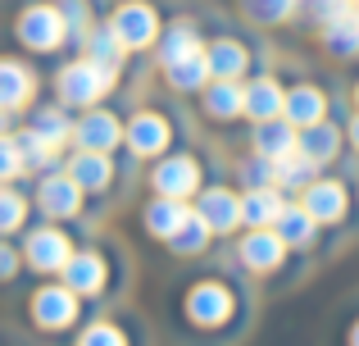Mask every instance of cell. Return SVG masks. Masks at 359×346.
I'll list each match as a JSON object with an SVG mask.
<instances>
[{"instance_id": "1", "label": "cell", "mask_w": 359, "mask_h": 346, "mask_svg": "<svg viewBox=\"0 0 359 346\" xmlns=\"http://www.w3.org/2000/svg\"><path fill=\"white\" fill-rule=\"evenodd\" d=\"M109 82H114V73H105L100 64L82 60V64H69V69L60 73V96L69 100V105H96L109 91Z\"/></svg>"}, {"instance_id": "2", "label": "cell", "mask_w": 359, "mask_h": 346, "mask_svg": "<svg viewBox=\"0 0 359 346\" xmlns=\"http://www.w3.org/2000/svg\"><path fill=\"white\" fill-rule=\"evenodd\" d=\"M18 36H23L32 51H55V46L69 36V27H64V14L55 5H32L18 18Z\"/></svg>"}, {"instance_id": "3", "label": "cell", "mask_w": 359, "mask_h": 346, "mask_svg": "<svg viewBox=\"0 0 359 346\" xmlns=\"http://www.w3.org/2000/svg\"><path fill=\"white\" fill-rule=\"evenodd\" d=\"M109 27H114V36L128 46V51H137V46H150V41H155V32H159L155 9L141 5V0H128V5L114 14V23H109Z\"/></svg>"}, {"instance_id": "4", "label": "cell", "mask_w": 359, "mask_h": 346, "mask_svg": "<svg viewBox=\"0 0 359 346\" xmlns=\"http://www.w3.org/2000/svg\"><path fill=\"white\" fill-rule=\"evenodd\" d=\"M32 319L41 324V328H69L73 319H78V296H73V287H41L32 301Z\"/></svg>"}, {"instance_id": "5", "label": "cell", "mask_w": 359, "mask_h": 346, "mask_svg": "<svg viewBox=\"0 0 359 346\" xmlns=\"http://www.w3.org/2000/svg\"><path fill=\"white\" fill-rule=\"evenodd\" d=\"M296 124L291 119H259V128H255V151L264 155V160H282V155L296 151Z\"/></svg>"}, {"instance_id": "6", "label": "cell", "mask_w": 359, "mask_h": 346, "mask_svg": "<svg viewBox=\"0 0 359 346\" xmlns=\"http://www.w3.org/2000/svg\"><path fill=\"white\" fill-rule=\"evenodd\" d=\"M196 182H201V169H196V160H187V155H173V160H164L155 169V187L159 196H173V201H182V196L196 192Z\"/></svg>"}, {"instance_id": "7", "label": "cell", "mask_w": 359, "mask_h": 346, "mask_svg": "<svg viewBox=\"0 0 359 346\" xmlns=\"http://www.w3.org/2000/svg\"><path fill=\"white\" fill-rule=\"evenodd\" d=\"M196 214L210 223V232H232L241 223V201L232 192H223V187H214V192L201 196V210Z\"/></svg>"}, {"instance_id": "8", "label": "cell", "mask_w": 359, "mask_h": 346, "mask_svg": "<svg viewBox=\"0 0 359 346\" xmlns=\"http://www.w3.org/2000/svg\"><path fill=\"white\" fill-rule=\"evenodd\" d=\"M69 255H73L69 237L55 232V228H41V232L27 237V260H32L36 269H64V265H69Z\"/></svg>"}, {"instance_id": "9", "label": "cell", "mask_w": 359, "mask_h": 346, "mask_svg": "<svg viewBox=\"0 0 359 346\" xmlns=\"http://www.w3.org/2000/svg\"><path fill=\"white\" fill-rule=\"evenodd\" d=\"M187 310H191L196 324H223L228 310H232V296L223 292L219 283H201L191 296H187Z\"/></svg>"}, {"instance_id": "10", "label": "cell", "mask_w": 359, "mask_h": 346, "mask_svg": "<svg viewBox=\"0 0 359 346\" xmlns=\"http://www.w3.org/2000/svg\"><path fill=\"white\" fill-rule=\"evenodd\" d=\"M73 137H78L82 151H109V146H114L118 137H123V128H118V119H114V114L96 109V114H87V119L78 124V133H73Z\"/></svg>"}, {"instance_id": "11", "label": "cell", "mask_w": 359, "mask_h": 346, "mask_svg": "<svg viewBox=\"0 0 359 346\" xmlns=\"http://www.w3.org/2000/svg\"><path fill=\"white\" fill-rule=\"evenodd\" d=\"M36 196H41V210L60 214V219L64 214H78V205H82V187L73 182V178H46Z\"/></svg>"}, {"instance_id": "12", "label": "cell", "mask_w": 359, "mask_h": 346, "mask_svg": "<svg viewBox=\"0 0 359 346\" xmlns=\"http://www.w3.org/2000/svg\"><path fill=\"white\" fill-rule=\"evenodd\" d=\"M128 142H132V151H137V155H155V151H164V146H168V124L159 114H137V119H132V128H128Z\"/></svg>"}, {"instance_id": "13", "label": "cell", "mask_w": 359, "mask_h": 346, "mask_svg": "<svg viewBox=\"0 0 359 346\" xmlns=\"http://www.w3.org/2000/svg\"><path fill=\"white\" fill-rule=\"evenodd\" d=\"M282 246H287V241L278 237V232H269V228H255L250 237L241 241V260L250 269H273L282 260Z\"/></svg>"}, {"instance_id": "14", "label": "cell", "mask_w": 359, "mask_h": 346, "mask_svg": "<svg viewBox=\"0 0 359 346\" xmlns=\"http://www.w3.org/2000/svg\"><path fill=\"white\" fill-rule=\"evenodd\" d=\"M282 119H291L296 128L318 124V119H323V91H314V87L287 91V100H282Z\"/></svg>"}, {"instance_id": "15", "label": "cell", "mask_w": 359, "mask_h": 346, "mask_svg": "<svg viewBox=\"0 0 359 346\" xmlns=\"http://www.w3.org/2000/svg\"><path fill=\"white\" fill-rule=\"evenodd\" d=\"M305 210L314 214V223H332V219H341V210H346V192L337 182H314L305 192Z\"/></svg>"}, {"instance_id": "16", "label": "cell", "mask_w": 359, "mask_h": 346, "mask_svg": "<svg viewBox=\"0 0 359 346\" xmlns=\"http://www.w3.org/2000/svg\"><path fill=\"white\" fill-rule=\"evenodd\" d=\"M27 96H32V73L14 60H0V105L18 109V105H27Z\"/></svg>"}, {"instance_id": "17", "label": "cell", "mask_w": 359, "mask_h": 346, "mask_svg": "<svg viewBox=\"0 0 359 346\" xmlns=\"http://www.w3.org/2000/svg\"><path fill=\"white\" fill-rule=\"evenodd\" d=\"M327 51L332 55H359V9L346 5L337 18H327Z\"/></svg>"}, {"instance_id": "18", "label": "cell", "mask_w": 359, "mask_h": 346, "mask_svg": "<svg viewBox=\"0 0 359 346\" xmlns=\"http://www.w3.org/2000/svg\"><path fill=\"white\" fill-rule=\"evenodd\" d=\"M282 87L273 78H259V82H250L245 87V114H255V119H278L282 114Z\"/></svg>"}, {"instance_id": "19", "label": "cell", "mask_w": 359, "mask_h": 346, "mask_svg": "<svg viewBox=\"0 0 359 346\" xmlns=\"http://www.w3.org/2000/svg\"><path fill=\"white\" fill-rule=\"evenodd\" d=\"M205 105H210L214 119H237L245 109V91L237 87V78H219L210 91H205Z\"/></svg>"}, {"instance_id": "20", "label": "cell", "mask_w": 359, "mask_h": 346, "mask_svg": "<svg viewBox=\"0 0 359 346\" xmlns=\"http://www.w3.org/2000/svg\"><path fill=\"white\" fill-rule=\"evenodd\" d=\"M337 142H341V137H337V128H327L323 119H318V124L305 128V137L296 142V151L305 155V160L323 164V160H332V155H337Z\"/></svg>"}, {"instance_id": "21", "label": "cell", "mask_w": 359, "mask_h": 346, "mask_svg": "<svg viewBox=\"0 0 359 346\" xmlns=\"http://www.w3.org/2000/svg\"><path fill=\"white\" fill-rule=\"evenodd\" d=\"M64 274H69L73 292H100V283H105V260L100 255H69Z\"/></svg>"}, {"instance_id": "22", "label": "cell", "mask_w": 359, "mask_h": 346, "mask_svg": "<svg viewBox=\"0 0 359 346\" xmlns=\"http://www.w3.org/2000/svg\"><path fill=\"white\" fill-rule=\"evenodd\" d=\"M109 160H105V151H78L73 155V164H69V178L78 187H105L109 182Z\"/></svg>"}, {"instance_id": "23", "label": "cell", "mask_w": 359, "mask_h": 346, "mask_svg": "<svg viewBox=\"0 0 359 346\" xmlns=\"http://www.w3.org/2000/svg\"><path fill=\"white\" fill-rule=\"evenodd\" d=\"M187 214H191V210H187L182 201H173V196H159V201L146 210V223H150V232H155V237H173V232L182 228Z\"/></svg>"}, {"instance_id": "24", "label": "cell", "mask_w": 359, "mask_h": 346, "mask_svg": "<svg viewBox=\"0 0 359 346\" xmlns=\"http://www.w3.org/2000/svg\"><path fill=\"white\" fill-rule=\"evenodd\" d=\"M278 214H282V201H278V192H269V187H255V192L241 201V219H245V223H255V228L273 223Z\"/></svg>"}, {"instance_id": "25", "label": "cell", "mask_w": 359, "mask_h": 346, "mask_svg": "<svg viewBox=\"0 0 359 346\" xmlns=\"http://www.w3.org/2000/svg\"><path fill=\"white\" fill-rule=\"evenodd\" d=\"M205 60H210V78H237L245 69V51L237 41H214L205 51Z\"/></svg>"}, {"instance_id": "26", "label": "cell", "mask_w": 359, "mask_h": 346, "mask_svg": "<svg viewBox=\"0 0 359 346\" xmlns=\"http://www.w3.org/2000/svg\"><path fill=\"white\" fill-rule=\"evenodd\" d=\"M205 78H210V60H205V51H196V55H187V60L168 64V82H173L177 91H196Z\"/></svg>"}, {"instance_id": "27", "label": "cell", "mask_w": 359, "mask_h": 346, "mask_svg": "<svg viewBox=\"0 0 359 346\" xmlns=\"http://www.w3.org/2000/svg\"><path fill=\"white\" fill-rule=\"evenodd\" d=\"M87 51H91V64H100L105 73H118L123 51H128V46H123L118 36H114V27H100V32L87 41Z\"/></svg>"}, {"instance_id": "28", "label": "cell", "mask_w": 359, "mask_h": 346, "mask_svg": "<svg viewBox=\"0 0 359 346\" xmlns=\"http://www.w3.org/2000/svg\"><path fill=\"white\" fill-rule=\"evenodd\" d=\"M273 223H278V237H282V241H296V246H300V241H309V237H314V214H309L305 205H300V210L282 205V214H278Z\"/></svg>"}, {"instance_id": "29", "label": "cell", "mask_w": 359, "mask_h": 346, "mask_svg": "<svg viewBox=\"0 0 359 346\" xmlns=\"http://www.w3.org/2000/svg\"><path fill=\"white\" fill-rule=\"evenodd\" d=\"M205 237H210V223H205L201 214H187V219H182V228H177L168 241H173L177 251H187V255H196V251L205 246Z\"/></svg>"}, {"instance_id": "30", "label": "cell", "mask_w": 359, "mask_h": 346, "mask_svg": "<svg viewBox=\"0 0 359 346\" xmlns=\"http://www.w3.org/2000/svg\"><path fill=\"white\" fill-rule=\"evenodd\" d=\"M201 51V41H196V32L191 27H173V32L164 36V46H159V55H164V64H177V60H187V55H196Z\"/></svg>"}, {"instance_id": "31", "label": "cell", "mask_w": 359, "mask_h": 346, "mask_svg": "<svg viewBox=\"0 0 359 346\" xmlns=\"http://www.w3.org/2000/svg\"><path fill=\"white\" fill-rule=\"evenodd\" d=\"M32 133L41 137V142L60 146L64 137H69V124H64V114H60V109H41V114H36V124H32Z\"/></svg>"}, {"instance_id": "32", "label": "cell", "mask_w": 359, "mask_h": 346, "mask_svg": "<svg viewBox=\"0 0 359 346\" xmlns=\"http://www.w3.org/2000/svg\"><path fill=\"white\" fill-rule=\"evenodd\" d=\"M14 146H18V155H23V164H50V160H55V146H50V142H41L36 133L14 137Z\"/></svg>"}, {"instance_id": "33", "label": "cell", "mask_w": 359, "mask_h": 346, "mask_svg": "<svg viewBox=\"0 0 359 346\" xmlns=\"http://www.w3.org/2000/svg\"><path fill=\"white\" fill-rule=\"evenodd\" d=\"M241 5H245V14L259 18V23H278V18L291 14V5H296V0H241Z\"/></svg>"}, {"instance_id": "34", "label": "cell", "mask_w": 359, "mask_h": 346, "mask_svg": "<svg viewBox=\"0 0 359 346\" xmlns=\"http://www.w3.org/2000/svg\"><path fill=\"white\" fill-rule=\"evenodd\" d=\"M23 223V196L0 187V232H14Z\"/></svg>"}, {"instance_id": "35", "label": "cell", "mask_w": 359, "mask_h": 346, "mask_svg": "<svg viewBox=\"0 0 359 346\" xmlns=\"http://www.w3.org/2000/svg\"><path fill=\"white\" fill-rule=\"evenodd\" d=\"M78 346H128V342H123V333L114 328V324H91Z\"/></svg>"}, {"instance_id": "36", "label": "cell", "mask_w": 359, "mask_h": 346, "mask_svg": "<svg viewBox=\"0 0 359 346\" xmlns=\"http://www.w3.org/2000/svg\"><path fill=\"white\" fill-rule=\"evenodd\" d=\"M64 27H69V32H82V27H87V5H82V0H64Z\"/></svg>"}, {"instance_id": "37", "label": "cell", "mask_w": 359, "mask_h": 346, "mask_svg": "<svg viewBox=\"0 0 359 346\" xmlns=\"http://www.w3.org/2000/svg\"><path fill=\"white\" fill-rule=\"evenodd\" d=\"M18 169H23V155H18L14 142H0V178H14Z\"/></svg>"}, {"instance_id": "38", "label": "cell", "mask_w": 359, "mask_h": 346, "mask_svg": "<svg viewBox=\"0 0 359 346\" xmlns=\"http://www.w3.org/2000/svg\"><path fill=\"white\" fill-rule=\"evenodd\" d=\"M309 9H314V18H323V23H327V18H337L346 9V0H309Z\"/></svg>"}, {"instance_id": "39", "label": "cell", "mask_w": 359, "mask_h": 346, "mask_svg": "<svg viewBox=\"0 0 359 346\" xmlns=\"http://www.w3.org/2000/svg\"><path fill=\"white\" fill-rule=\"evenodd\" d=\"M14 251H9V246H0V278H9V274H14Z\"/></svg>"}, {"instance_id": "40", "label": "cell", "mask_w": 359, "mask_h": 346, "mask_svg": "<svg viewBox=\"0 0 359 346\" xmlns=\"http://www.w3.org/2000/svg\"><path fill=\"white\" fill-rule=\"evenodd\" d=\"M351 137H355V146H359V119H355V124H351Z\"/></svg>"}, {"instance_id": "41", "label": "cell", "mask_w": 359, "mask_h": 346, "mask_svg": "<svg viewBox=\"0 0 359 346\" xmlns=\"http://www.w3.org/2000/svg\"><path fill=\"white\" fill-rule=\"evenodd\" d=\"M351 346H359V328H355V338H351Z\"/></svg>"}, {"instance_id": "42", "label": "cell", "mask_w": 359, "mask_h": 346, "mask_svg": "<svg viewBox=\"0 0 359 346\" xmlns=\"http://www.w3.org/2000/svg\"><path fill=\"white\" fill-rule=\"evenodd\" d=\"M355 96H359V91H355Z\"/></svg>"}]
</instances>
